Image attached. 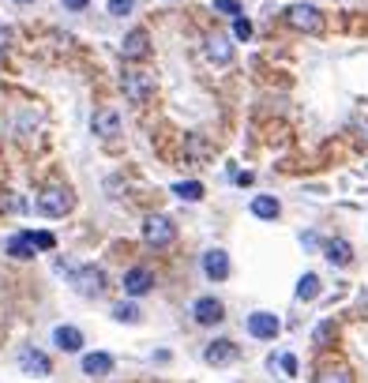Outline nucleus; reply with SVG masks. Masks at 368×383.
Here are the masks:
<instances>
[{
    "mask_svg": "<svg viewBox=\"0 0 368 383\" xmlns=\"http://www.w3.org/2000/svg\"><path fill=\"white\" fill-rule=\"evenodd\" d=\"M252 214L263 218V222H275V218L282 214V203H278L275 195H256V200H252Z\"/></svg>",
    "mask_w": 368,
    "mask_h": 383,
    "instance_id": "obj_19",
    "label": "nucleus"
},
{
    "mask_svg": "<svg viewBox=\"0 0 368 383\" xmlns=\"http://www.w3.org/2000/svg\"><path fill=\"white\" fill-rule=\"evenodd\" d=\"M207 60L230 64V60H233V41L222 38V34H211V38H207Z\"/></svg>",
    "mask_w": 368,
    "mask_h": 383,
    "instance_id": "obj_15",
    "label": "nucleus"
},
{
    "mask_svg": "<svg viewBox=\"0 0 368 383\" xmlns=\"http://www.w3.org/2000/svg\"><path fill=\"white\" fill-rule=\"evenodd\" d=\"M278 331H282V323H278L275 312H252V316H248V335H252V338H263V342H270Z\"/></svg>",
    "mask_w": 368,
    "mask_h": 383,
    "instance_id": "obj_8",
    "label": "nucleus"
},
{
    "mask_svg": "<svg viewBox=\"0 0 368 383\" xmlns=\"http://www.w3.org/2000/svg\"><path fill=\"white\" fill-rule=\"evenodd\" d=\"M121 86H124V98H128V102H132V105H143V102H150V94H155V75L132 68V72L121 75Z\"/></svg>",
    "mask_w": 368,
    "mask_h": 383,
    "instance_id": "obj_1",
    "label": "nucleus"
},
{
    "mask_svg": "<svg viewBox=\"0 0 368 383\" xmlns=\"http://www.w3.org/2000/svg\"><path fill=\"white\" fill-rule=\"evenodd\" d=\"M233 38H237V41H248V38H252V23H248L244 15L233 19Z\"/></svg>",
    "mask_w": 368,
    "mask_h": 383,
    "instance_id": "obj_24",
    "label": "nucleus"
},
{
    "mask_svg": "<svg viewBox=\"0 0 368 383\" xmlns=\"http://www.w3.org/2000/svg\"><path fill=\"white\" fill-rule=\"evenodd\" d=\"M278 368H282L286 376H297V357L294 353H282V357H278Z\"/></svg>",
    "mask_w": 368,
    "mask_h": 383,
    "instance_id": "obj_28",
    "label": "nucleus"
},
{
    "mask_svg": "<svg viewBox=\"0 0 368 383\" xmlns=\"http://www.w3.org/2000/svg\"><path fill=\"white\" fill-rule=\"evenodd\" d=\"M91 128L98 139H113L117 132H121V117L113 113V109H98V113L91 117Z\"/></svg>",
    "mask_w": 368,
    "mask_h": 383,
    "instance_id": "obj_13",
    "label": "nucleus"
},
{
    "mask_svg": "<svg viewBox=\"0 0 368 383\" xmlns=\"http://www.w3.org/2000/svg\"><path fill=\"white\" fill-rule=\"evenodd\" d=\"M214 12H222V15L237 19V15H241V4H237V0H214Z\"/></svg>",
    "mask_w": 368,
    "mask_h": 383,
    "instance_id": "obj_26",
    "label": "nucleus"
},
{
    "mask_svg": "<svg viewBox=\"0 0 368 383\" xmlns=\"http://www.w3.org/2000/svg\"><path fill=\"white\" fill-rule=\"evenodd\" d=\"M203 275H207L211 282H225L230 278V256H225L222 248L203 252Z\"/></svg>",
    "mask_w": 368,
    "mask_h": 383,
    "instance_id": "obj_11",
    "label": "nucleus"
},
{
    "mask_svg": "<svg viewBox=\"0 0 368 383\" xmlns=\"http://www.w3.org/2000/svg\"><path fill=\"white\" fill-rule=\"evenodd\" d=\"M286 23L294 30H301V34H320L323 15H320V8H312V4H289L286 8Z\"/></svg>",
    "mask_w": 368,
    "mask_h": 383,
    "instance_id": "obj_2",
    "label": "nucleus"
},
{
    "mask_svg": "<svg viewBox=\"0 0 368 383\" xmlns=\"http://www.w3.org/2000/svg\"><path fill=\"white\" fill-rule=\"evenodd\" d=\"M72 290L79 293V297H98L105 290L102 267H72Z\"/></svg>",
    "mask_w": 368,
    "mask_h": 383,
    "instance_id": "obj_5",
    "label": "nucleus"
},
{
    "mask_svg": "<svg viewBox=\"0 0 368 383\" xmlns=\"http://www.w3.org/2000/svg\"><path fill=\"white\" fill-rule=\"evenodd\" d=\"M34 233H12L8 237V256H15V259H30L34 256Z\"/></svg>",
    "mask_w": 368,
    "mask_h": 383,
    "instance_id": "obj_17",
    "label": "nucleus"
},
{
    "mask_svg": "<svg viewBox=\"0 0 368 383\" xmlns=\"http://www.w3.org/2000/svg\"><path fill=\"white\" fill-rule=\"evenodd\" d=\"M241 357V349H237V342H230V338H214V342L203 349V361H207V365H233V361Z\"/></svg>",
    "mask_w": 368,
    "mask_h": 383,
    "instance_id": "obj_6",
    "label": "nucleus"
},
{
    "mask_svg": "<svg viewBox=\"0 0 368 383\" xmlns=\"http://www.w3.org/2000/svg\"><path fill=\"white\" fill-rule=\"evenodd\" d=\"M86 4H91V0H64V8H68V12H83Z\"/></svg>",
    "mask_w": 368,
    "mask_h": 383,
    "instance_id": "obj_30",
    "label": "nucleus"
},
{
    "mask_svg": "<svg viewBox=\"0 0 368 383\" xmlns=\"http://www.w3.org/2000/svg\"><path fill=\"white\" fill-rule=\"evenodd\" d=\"M147 49H150L147 30H128L124 41H121V57H124V60H139V57H147Z\"/></svg>",
    "mask_w": 368,
    "mask_h": 383,
    "instance_id": "obj_12",
    "label": "nucleus"
},
{
    "mask_svg": "<svg viewBox=\"0 0 368 383\" xmlns=\"http://www.w3.org/2000/svg\"><path fill=\"white\" fill-rule=\"evenodd\" d=\"M323 256L331 259L334 267H346L353 259V248H350V240H342V237H331V240H323Z\"/></svg>",
    "mask_w": 368,
    "mask_h": 383,
    "instance_id": "obj_14",
    "label": "nucleus"
},
{
    "mask_svg": "<svg viewBox=\"0 0 368 383\" xmlns=\"http://www.w3.org/2000/svg\"><path fill=\"white\" fill-rule=\"evenodd\" d=\"M113 320H121V323H139V320H143V312H139L136 309V304H117V309H113Z\"/></svg>",
    "mask_w": 368,
    "mask_h": 383,
    "instance_id": "obj_23",
    "label": "nucleus"
},
{
    "mask_svg": "<svg viewBox=\"0 0 368 383\" xmlns=\"http://www.w3.org/2000/svg\"><path fill=\"white\" fill-rule=\"evenodd\" d=\"M192 316H196V323L214 327V323H222V320H225V309H222V301H218V297H199L196 304H192Z\"/></svg>",
    "mask_w": 368,
    "mask_h": 383,
    "instance_id": "obj_10",
    "label": "nucleus"
},
{
    "mask_svg": "<svg viewBox=\"0 0 368 383\" xmlns=\"http://www.w3.org/2000/svg\"><path fill=\"white\" fill-rule=\"evenodd\" d=\"M132 8H136V0H110V15H117V19L132 15Z\"/></svg>",
    "mask_w": 368,
    "mask_h": 383,
    "instance_id": "obj_25",
    "label": "nucleus"
},
{
    "mask_svg": "<svg viewBox=\"0 0 368 383\" xmlns=\"http://www.w3.org/2000/svg\"><path fill=\"white\" fill-rule=\"evenodd\" d=\"M15 4H30V0H15Z\"/></svg>",
    "mask_w": 368,
    "mask_h": 383,
    "instance_id": "obj_31",
    "label": "nucleus"
},
{
    "mask_svg": "<svg viewBox=\"0 0 368 383\" xmlns=\"http://www.w3.org/2000/svg\"><path fill=\"white\" fill-rule=\"evenodd\" d=\"M19 368H23L27 376H49V372H53L49 357L41 353V349H34V346H23V349H19Z\"/></svg>",
    "mask_w": 368,
    "mask_h": 383,
    "instance_id": "obj_9",
    "label": "nucleus"
},
{
    "mask_svg": "<svg viewBox=\"0 0 368 383\" xmlns=\"http://www.w3.org/2000/svg\"><path fill=\"white\" fill-rule=\"evenodd\" d=\"M316 383H353V372L350 368H323L320 376H316Z\"/></svg>",
    "mask_w": 368,
    "mask_h": 383,
    "instance_id": "obj_22",
    "label": "nucleus"
},
{
    "mask_svg": "<svg viewBox=\"0 0 368 383\" xmlns=\"http://www.w3.org/2000/svg\"><path fill=\"white\" fill-rule=\"evenodd\" d=\"M34 245H38V248H53V245H57V237L41 229V233H34Z\"/></svg>",
    "mask_w": 368,
    "mask_h": 383,
    "instance_id": "obj_29",
    "label": "nucleus"
},
{
    "mask_svg": "<svg viewBox=\"0 0 368 383\" xmlns=\"http://www.w3.org/2000/svg\"><path fill=\"white\" fill-rule=\"evenodd\" d=\"M83 372H86L91 379L110 376V372H113V357H110V353H86V357H83Z\"/></svg>",
    "mask_w": 368,
    "mask_h": 383,
    "instance_id": "obj_16",
    "label": "nucleus"
},
{
    "mask_svg": "<svg viewBox=\"0 0 368 383\" xmlns=\"http://www.w3.org/2000/svg\"><path fill=\"white\" fill-rule=\"evenodd\" d=\"M155 290V271L150 267H132L124 271V293L128 297H143V293Z\"/></svg>",
    "mask_w": 368,
    "mask_h": 383,
    "instance_id": "obj_7",
    "label": "nucleus"
},
{
    "mask_svg": "<svg viewBox=\"0 0 368 383\" xmlns=\"http://www.w3.org/2000/svg\"><path fill=\"white\" fill-rule=\"evenodd\" d=\"M331 338H334V323L327 320V323H320V327H316V346H327Z\"/></svg>",
    "mask_w": 368,
    "mask_h": 383,
    "instance_id": "obj_27",
    "label": "nucleus"
},
{
    "mask_svg": "<svg viewBox=\"0 0 368 383\" xmlns=\"http://www.w3.org/2000/svg\"><path fill=\"white\" fill-rule=\"evenodd\" d=\"M173 195H177V200H188V203H199L203 200V184L199 181H177L173 184Z\"/></svg>",
    "mask_w": 368,
    "mask_h": 383,
    "instance_id": "obj_20",
    "label": "nucleus"
},
{
    "mask_svg": "<svg viewBox=\"0 0 368 383\" xmlns=\"http://www.w3.org/2000/svg\"><path fill=\"white\" fill-rule=\"evenodd\" d=\"M53 342H57L64 353H75V349H83V335H79V327H57V331H53Z\"/></svg>",
    "mask_w": 368,
    "mask_h": 383,
    "instance_id": "obj_18",
    "label": "nucleus"
},
{
    "mask_svg": "<svg viewBox=\"0 0 368 383\" xmlns=\"http://www.w3.org/2000/svg\"><path fill=\"white\" fill-rule=\"evenodd\" d=\"M312 297H320V278L316 275H301V282H297V301H312Z\"/></svg>",
    "mask_w": 368,
    "mask_h": 383,
    "instance_id": "obj_21",
    "label": "nucleus"
},
{
    "mask_svg": "<svg viewBox=\"0 0 368 383\" xmlns=\"http://www.w3.org/2000/svg\"><path fill=\"white\" fill-rule=\"evenodd\" d=\"M173 237H177V226H173V218L150 214L147 222H143V240H147V245L166 248V245H173Z\"/></svg>",
    "mask_w": 368,
    "mask_h": 383,
    "instance_id": "obj_4",
    "label": "nucleus"
},
{
    "mask_svg": "<svg viewBox=\"0 0 368 383\" xmlns=\"http://www.w3.org/2000/svg\"><path fill=\"white\" fill-rule=\"evenodd\" d=\"M72 203H75V195L68 188H57V184L38 195V211L46 214V218H64V214L72 211Z\"/></svg>",
    "mask_w": 368,
    "mask_h": 383,
    "instance_id": "obj_3",
    "label": "nucleus"
}]
</instances>
